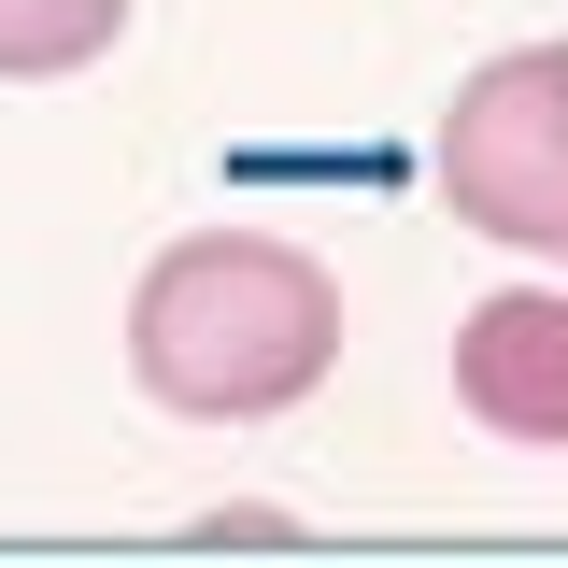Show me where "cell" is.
I'll return each instance as SVG.
<instances>
[{"mask_svg":"<svg viewBox=\"0 0 568 568\" xmlns=\"http://www.w3.org/2000/svg\"><path fill=\"white\" fill-rule=\"evenodd\" d=\"M440 200L455 227H484L511 256H555L568 271V43H511L455 85L440 114Z\"/></svg>","mask_w":568,"mask_h":568,"instance_id":"obj_2","label":"cell"},{"mask_svg":"<svg viewBox=\"0 0 568 568\" xmlns=\"http://www.w3.org/2000/svg\"><path fill=\"white\" fill-rule=\"evenodd\" d=\"M129 369L185 426H271L342 369V284L271 227H200L129 284Z\"/></svg>","mask_w":568,"mask_h":568,"instance_id":"obj_1","label":"cell"},{"mask_svg":"<svg viewBox=\"0 0 568 568\" xmlns=\"http://www.w3.org/2000/svg\"><path fill=\"white\" fill-rule=\"evenodd\" d=\"M129 43V0H0V85H71Z\"/></svg>","mask_w":568,"mask_h":568,"instance_id":"obj_4","label":"cell"},{"mask_svg":"<svg viewBox=\"0 0 568 568\" xmlns=\"http://www.w3.org/2000/svg\"><path fill=\"white\" fill-rule=\"evenodd\" d=\"M455 398L497 440L568 455V284H497L484 313L455 327Z\"/></svg>","mask_w":568,"mask_h":568,"instance_id":"obj_3","label":"cell"}]
</instances>
